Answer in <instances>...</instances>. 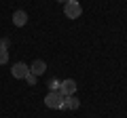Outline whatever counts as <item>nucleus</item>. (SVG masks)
I'll use <instances>...</instances> for the list:
<instances>
[{
    "label": "nucleus",
    "instance_id": "nucleus-9",
    "mask_svg": "<svg viewBox=\"0 0 127 118\" xmlns=\"http://www.w3.org/2000/svg\"><path fill=\"white\" fill-rule=\"evenodd\" d=\"M59 84H62V82H59L57 78H53V80H49V91H59Z\"/></svg>",
    "mask_w": 127,
    "mask_h": 118
},
{
    "label": "nucleus",
    "instance_id": "nucleus-8",
    "mask_svg": "<svg viewBox=\"0 0 127 118\" xmlns=\"http://www.w3.org/2000/svg\"><path fill=\"white\" fill-rule=\"evenodd\" d=\"M6 61H9V51L0 46V65H4Z\"/></svg>",
    "mask_w": 127,
    "mask_h": 118
},
{
    "label": "nucleus",
    "instance_id": "nucleus-2",
    "mask_svg": "<svg viewBox=\"0 0 127 118\" xmlns=\"http://www.w3.org/2000/svg\"><path fill=\"white\" fill-rule=\"evenodd\" d=\"M45 105L51 110H62L64 108V97L59 95V91H49V95L45 97Z\"/></svg>",
    "mask_w": 127,
    "mask_h": 118
},
{
    "label": "nucleus",
    "instance_id": "nucleus-3",
    "mask_svg": "<svg viewBox=\"0 0 127 118\" xmlns=\"http://www.w3.org/2000/svg\"><path fill=\"white\" fill-rule=\"evenodd\" d=\"M28 72H30V65H26L23 61H17V63L11 68V74H13V78H17V80H23V78L28 76Z\"/></svg>",
    "mask_w": 127,
    "mask_h": 118
},
{
    "label": "nucleus",
    "instance_id": "nucleus-10",
    "mask_svg": "<svg viewBox=\"0 0 127 118\" xmlns=\"http://www.w3.org/2000/svg\"><path fill=\"white\" fill-rule=\"evenodd\" d=\"M23 80H26L28 84H36V76H34V74H30V72H28V76L23 78Z\"/></svg>",
    "mask_w": 127,
    "mask_h": 118
},
{
    "label": "nucleus",
    "instance_id": "nucleus-1",
    "mask_svg": "<svg viewBox=\"0 0 127 118\" xmlns=\"http://www.w3.org/2000/svg\"><path fill=\"white\" fill-rule=\"evenodd\" d=\"M81 13H83V6H81V2H76V0H68V2L64 4V15H66L68 19H78Z\"/></svg>",
    "mask_w": 127,
    "mask_h": 118
},
{
    "label": "nucleus",
    "instance_id": "nucleus-7",
    "mask_svg": "<svg viewBox=\"0 0 127 118\" xmlns=\"http://www.w3.org/2000/svg\"><path fill=\"white\" fill-rule=\"evenodd\" d=\"M13 23L17 27L26 25V23H28V13H26V11H15V13H13Z\"/></svg>",
    "mask_w": 127,
    "mask_h": 118
},
{
    "label": "nucleus",
    "instance_id": "nucleus-6",
    "mask_svg": "<svg viewBox=\"0 0 127 118\" xmlns=\"http://www.w3.org/2000/svg\"><path fill=\"white\" fill-rule=\"evenodd\" d=\"M78 108H81V101H78L74 95L64 97V108L62 110H78Z\"/></svg>",
    "mask_w": 127,
    "mask_h": 118
},
{
    "label": "nucleus",
    "instance_id": "nucleus-4",
    "mask_svg": "<svg viewBox=\"0 0 127 118\" xmlns=\"http://www.w3.org/2000/svg\"><path fill=\"white\" fill-rule=\"evenodd\" d=\"M76 93V82L72 80V78H68V80H64L62 84H59V95L62 97H70Z\"/></svg>",
    "mask_w": 127,
    "mask_h": 118
},
{
    "label": "nucleus",
    "instance_id": "nucleus-11",
    "mask_svg": "<svg viewBox=\"0 0 127 118\" xmlns=\"http://www.w3.org/2000/svg\"><path fill=\"white\" fill-rule=\"evenodd\" d=\"M9 44H11L9 38H0V46H2V49H9Z\"/></svg>",
    "mask_w": 127,
    "mask_h": 118
},
{
    "label": "nucleus",
    "instance_id": "nucleus-12",
    "mask_svg": "<svg viewBox=\"0 0 127 118\" xmlns=\"http://www.w3.org/2000/svg\"><path fill=\"white\" fill-rule=\"evenodd\" d=\"M57 2H64V4H66V2H68V0H57Z\"/></svg>",
    "mask_w": 127,
    "mask_h": 118
},
{
    "label": "nucleus",
    "instance_id": "nucleus-5",
    "mask_svg": "<svg viewBox=\"0 0 127 118\" xmlns=\"http://www.w3.org/2000/svg\"><path fill=\"white\" fill-rule=\"evenodd\" d=\"M45 72H47V63L42 61V59H36V61L30 65V74H34L36 78H38V76H42Z\"/></svg>",
    "mask_w": 127,
    "mask_h": 118
}]
</instances>
